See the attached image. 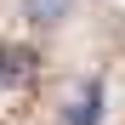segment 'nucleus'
I'll use <instances>...</instances> for the list:
<instances>
[{
	"instance_id": "obj_2",
	"label": "nucleus",
	"mask_w": 125,
	"mask_h": 125,
	"mask_svg": "<svg viewBox=\"0 0 125 125\" xmlns=\"http://www.w3.org/2000/svg\"><path fill=\"white\" fill-rule=\"evenodd\" d=\"M57 125H102V80H80L74 97L62 102Z\"/></svg>"
},
{
	"instance_id": "obj_1",
	"label": "nucleus",
	"mask_w": 125,
	"mask_h": 125,
	"mask_svg": "<svg viewBox=\"0 0 125 125\" xmlns=\"http://www.w3.org/2000/svg\"><path fill=\"white\" fill-rule=\"evenodd\" d=\"M74 6L80 0H17V17L29 29H40V34H57V29L74 23Z\"/></svg>"
}]
</instances>
